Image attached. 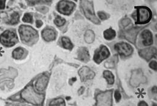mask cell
Segmentation results:
<instances>
[{
    "label": "cell",
    "instance_id": "cell-1",
    "mask_svg": "<svg viewBox=\"0 0 157 106\" xmlns=\"http://www.w3.org/2000/svg\"><path fill=\"white\" fill-rule=\"evenodd\" d=\"M21 95L25 101L36 106L41 105L44 100V95L35 92L32 86L26 87L22 91Z\"/></svg>",
    "mask_w": 157,
    "mask_h": 106
},
{
    "label": "cell",
    "instance_id": "cell-2",
    "mask_svg": "<svg viewBox=\"0 0 157 106\" xmlns=\"http://www.w3.org/2000/svg\"><path fill=\"white\" fill-rule=\"evenodd\" d=\"M80 5L85 16L91 21L96 24H100V21L95 15L93 2L90 1H80Z\"/></svg>",
    "mask_w": 157,
    "mask_h": 106
},
{
    "label": "cell",
    "instance_id": "cell-3",
    "mask_svg": "<svg viewBox=\"0 0 157 106\" xmlns=\"http://www.w3.org/2000/svg\"><path fill=\"white\" fill-rule=\"evenodd\" d=\"M19 33L21 40L26 42L31 41L37 35V31L35 29L27 25H21Z\"/></svg>",
    "mask_w": 157,
    "mask_h": 106
},
{
    "label": "cell",
    "instance_id": "cell-4",
    "mask_svg": "<svg viewBox=\"0 0 157 106\" xmlns=\"http://www.w3.org/2000/svg\"><path fill=\"white\" fill-rule=\"evenodd\" d=\"M113 92L112 90H108L106 92L98 93L96 97V106H112L113 105Z\"/></svg>",
    "mask_w": 157,
    "mask_h": 106
},
{
    "label": "cell",
    "instance_id": "cell-5",
    "mask_svg": "<svg viewBox=\"0 0 157 106\" xmlns=\"http://www.w3.org/2000/svg\"><path fill=\"white\" fill-rule=\"evenodd\" d=\"M18 41V38L13 31L7 30L0 36V42L6 46H12Z\"/></svg>",
    "mask_w": 157,
    "mask_h": 106
},
{
    "label": "cell",
    "instance_id": "cell-6",
    "mask_svg": "<svg viewBox=\"0 0 157 106\" xmlns=\"http://www.w3.org/2000/svg\"><path fill=\"white\" fill-rule=\"evenodd\" d=\"M152 13L151 10L146 7H139L137 10V24H144L151 21Z\"/></svg>",
    "mask_w": 157,
    "mask_h": 106
},
{
    "label": "cell",
    "instance_id": "cell-7",
    "mask_svg": "<svg viewBox=\"0 0 157 106\" xmlns=\"http://www.w3.org/2000/svg\"><path fill=\"white\" fill-rule=\"evenodd\" d=\"M146 78L141 70L137 69L132 71L130 80V83L132 87H137L139 85L146 83Z\"/></svg>",
    "mask_w": 157,
    "mask_h": 106
},
{
    "label": "cell",
    "instance_id": "cell-8",
    "mask_svg": "<svg viewBox=\"0 0 157 106\" xmlns=\"http://www.w3.org/2000/svg\"><path fill=\"white\" fill-rule=\"evenodd\" d=\"M75 7L74 2L68 1H61L58 4V10L62 14L70 15Z\"/></svg>",
    "mask_w": 157,
    "mask_h": 106
},
{
    "label": "cell",
    "instance_id": "cell-9",
    "mask_svg": "<svg viewBox=\"0 0 157 106\" xmlns=\"http://www.w3.org/2000/svg\"><path fill=\"white\" fill-rule=\"evenodd\" d=\"M109 55L110 53L108 48L105 46H101L99 49L96 50L94 56V60L97 64H100L108 58Z\"/></svg>",
    "mask_w": 157,
    "mask_h": 106
},
{
    "label": "cell",
    "instance_id": "cell-10",
    "mask_svg": "<svg viewBox=\"0 0 157 106\" xmlns=\"http://www.w3.org/2000/svg\"><path fill=\"white\" fill-rule=\"evenodd\" d=\"M115 49L120 56H129L133 52L132 46L127 43H118L115 45Z\"/></svg>",
    "mask_w": 157,
    "mask_h": 106
},
{
    "label": "cell",
    "instance_id": "cell-11",
    "mask_svg": "<svg viewBox=\"0 0 157 106\" xmlns=\"http://www.w3.org/2000/svg\"><path fill=\"white\" fill-rule=\"evenodd\" d=\"M78 75L80 77V79L82 82L93 79L95 76L94 72L86 66H84L79 70Z\"/></svg>",
    "mask_w": 157,
    "mask_h": 106
},
{
    "label": "cell",
    "instance_id": "cell-12",
    "mask_svg": "<svg viewBox=\"0 0 157 106\" xmlns=\"http://www.w3.org/2000/svg\"><path fill=\"white\" fill-rule=\"evenodd\" d=\"M156 53H157L156 49L154 47H152V48H147L141 49L139 51V55L143 59L147 60H149L155 56V55L156 54Z\"/></svg>",
    "mask_w": 157,
    "mask_h": 106
},
{
    "label": "cell",
    "instance_id": "cell-13",
    "mask_svg": "<svg viewBox=\"0 0 157 106\" xmlns=\"http://www.w3.org/2000/svg\"><path fill=\"white\" fill-rule=\"evenodd\" d=\"M48 82V77L46 75H43L41 77H40L39 79L37 80V81L35 83V88L36 90L39 92L44 91Z\"/></svg>",
    "mask_w": 157,
    "mask_h": 106
},
{
    "label": "cell",
    "instance_id": "cell-14",
    "mask_svg": "<svg viewBox=\"0 0 157 106\" xmlns=\"http://www.w3.org/2000/svg\"><path fill=\"white\" fill-rule=\"evenodd\" d=\"M42 36L45 41L50 42L56 39V34L55 30L50 28H45L42 31Z\"/></svg>",
    "mask_w": 157,
    "mask_h": 106
},
{
    "label": "cell",
    "instance_id": "cell-15",
    "mask_svg": "<svg viewBox=\"0 0 157 106\" xmlns=\"http://www.w3.org/2000/svg\"><path fill=\"white\" fill-rule=\"evenodd\" d=\"M78 59L83 62H88L90 59L88 49L85 47H82L78 51Z\"/></svg>",
    "mask_w": 157,
    "mask_h": 106
},
{
    "label": "cell",
    "instance_id": "cell-16",
    "mask_svg": "<svg viewBox=\"0 0 157 106\" xmlns=\"http://www.w3.org/2000/svg\"><path fill=\"white\" fill-rule=\"evenodd\" d=\"M141 38L143 40V45L145 46H149L152 44L153 39L152 33L148 30H145L141 33Z\"/></svg>",
    "mask_w": 157,
    "mask_h": 106
},
{
    "label": "cell",
    "instance_id": "cell-17",
    "mask_svg": "<svg viewBox=\"0 0 157 106\" xmlns=\"http://www.w3.org/2000/svg\"><path fill=\"white\" fill-rule=\"evenodd\" d=\"M103 35H104V38L106 40L110 41V40H113L115 38V37L116 36V33L115 30H114L113 29L109 28L104 31Z\"/></svg>",
    "mask_w": 157,
    "mask_h": 106
},
{
    "label": "cell",
    "instance_id": "cell-18",
    "mask_svg": "<svg viewBox=\"0 0 157 106\" xmlns=\"http://www.w3.org/2000/svg\"><path fill=\"white\" fill-rule=\"evenodd\" d=\"M103 77L109 85H113L114 83V76L113 73L109 71H105L103 72Z\"/></svg>",
    "mask_w": 157,
    "mask_h": 106
},
{
    "label": "cell",
    "instance_id": "cell-19",
    "mask_svg": "<svg viewBox=\"0 0 157 106\" xmlns=\"http://www.w3.org/2000/svg\"><path fill=\"white\" fill-rule=\"evenodd\" d=\"M95 38L94 33L92 30H87L85 35V40L86 42L88 43H91L93 42Z\"/></svg>",
    "mask_w": 157,
    "mask_h": 106
},
{
    "label": "cell",
    "instance_id": "cell-20",
    "mask_svg": "<svg viewBox=\"0 0 157 106\" xmlns=\"http://www.w3.org/2000/svg\"><path fill=\"white\" fill-rule=\"evenodd\" d=\"M118 62V57L117 56H113L112 58L109 59L107 60V62L105 64V66L108 68H114Z\"/></svg>",
    "mask_w": 157,
    "mask_h": 106
},
{
    "label": "cell",
    "instance_id": "cell-21",
    "mask_svg": "<svg viewBox=\"0 0 157 106\" xmlns=\"http://www.w3.org/2000/svg\"><path fill=\"white\" fill-rule=\"evenodd\" d=\"M62 42L63 46L65 49H68L71 50L73 47V43L70 41V40L67 37H63L62 38Z\"/></svg>",
    "mask_w": 157,
    "mask_h": 106
},
{
    "label": "cell",
    "instance_id": "cell-22",
    "mask_svg": "<svg viewBox=\"0 0 157 106\" xmlns=\"http://www.w3.org/2000/svg\"><path fill=\"white\" fill-rule=\"evenodd\" d=\"M24 53V51L22 48H17L13 52V57L15 59H21Z\"/></svg>",
    "mask_w": 157,
    "mask_h": 106
},
{
    "label": "cell",
    "instance_id": "cell-23",
    "mask_svg": "<svg viewBox=\"0 0 157 106\" xmlns=\"http://www.w3.org/2000/svg\"><path fill=\"white\" fill-rule=\"evenodd\" d=\"M50 106H65V103L62 98H57L51 101Z\"/></svg>",
    "mask_w": 157,
    "mask_h": 106
},
{
    "label": "cell",
    "instance_id": "cell-24",
    "mask_svg": "<svg viewBox=\"0 0 157 106\" xmlns=\"http://www.w3.org/2000/svg\"><path fill=\"white\" fill-rule=\"evenodd\" d=\"M20 15L17 12L13 13L11 16V19L10 20V24H16L19 22Z\"/></svg>",
    "mask_w": 157,
    "mask_h": 106
},
{
    "label": "cell",
    "instance_id": "cell-25",
    "mask_svg": "<svg viewBox=\"0 0 157 106\" xmlns=\"http://www.w3.org/2000/svg\"><path fill=\"white\" fill-rule=\"evenodd\" d=\"M55 24L58 26V27H61L65 23V20L60 16H57L55 20Z\"/></svg>",
    "mask_w": 157,
    "mask_h": 106
},
{
    "label": "cell",
    "instance_id": "cell-26",
    "mask_svg": "<svg viewBox=\"0 0 157 106\" xmlns=\"http://www.w3.org/2000/svg\"><path fill=\"white\" fill-rule=\"evenodd\" d=\"M22 21L27 23H32L33 22V17L30 13H25L22 18Z\"/></svg>",
    "mask_w": 157,
    "mask_h": 106
},
{
    "label": "cell",
    "instance_id": "cell-27",
    "mask_svg": "<svg viewBox=\"0 0 157 106\" xmlns=\"http://www.w3.org/2000/svg\"><path fill=\"white\" fill-rule=\"evenodd\" d=\"M98 17L101 20H105L107 19V15L104 12H98Z\"/></svg>",
    "mask_w": 157,
    "mask_h": 106
},
{
    "label": "cell",
    "instance_id": "cell-28",
    "mask_svg": "<svg viewBox=\"0 0 157 106\" xmlns=\"http://www.w3.org/2000/svg\"><path fill=\"white\" fill-rule=\"evenodd\" d=\"M121 94L120 93V92L118 90H116L115 92V98H116V100L117 102L120 101V100H121Z\"/></svg>",
    "mask_w": 157,
    "mask_h": 106
},
{
    "label": "cell",
    "instance_id": "cell-29",
    "mask_svg": "<svg viewBox=\"0 0 157 106\" xmlns=\"http://www.w3.org/2000/svg\"><path fill=\"white\" fill-rule=\"evenodd\" d=\"M149 66L151 69L157 71V62L156 61H152L150 64H149Z\"/></svg>",
    "mask_w": 157,
    "mask_h": 106
},
{
    "label": "cell",
    "instance_id": "cell-30",
    "mask_svg": "<svg viewBox=\"0 0 157 106\" xmlns=\"http://www.w3.org/2000/svg\"><path fill=\"white\" fill-rule=\"evenodd\" d=\"M131 22V20L129 19V18H126V19H124L122 21H121V24L123 26H127Z\"/></svg>",
    "mask_w": 157,
    "mask_h": 106
},
{
    "label": "cell",
    "instance_id": "cell-31",
    "mask_svg": "<svg viewBox=\"0 0 157 106\" xmlns=\"http://www.w3.org/2000/svg\"><path fill=\"white\" fill-rule=\"evenodd\" d=\"M5 4H6V1L4 0H0V9H3L5 7Z\"/></svg>",
    "mask_w": 157,
    "mask_h": 106
},
{
    "label": "cell",
    "instance_id": "cell-32",
    "mask_svg": "<svg viewBox=\"0 0 157 106\" xmlns=\"http://www.w3.org/2000/svg\"><path fill=\"white\" fill-rule=\"evenodd\" d=\"M36 27L38 28H40L42 25L43 22L41 21H40V20H38V21H36Z\"/></svg>",
    "mask_w": 157,
    "mask_h": 106
},
{
    "label": "cell",
    "instance_id": "cell-33",
    "mask_svg": "<svg viewBox=\"0 0 157 106\" xmlns=\"http://www.w3.org/2000/svg\"><path fill=\"white\" fill-rule=\"evenodd\" d=\"M138 106H148V105L147 104V103L144 101H141L138 104Z\"/></svg>",
    "mask_w": 157,
    "mask_h": 106
},
{
    "label": "cell",
    "instance_id": "cell-34",
    "mask_svg": "<svg viewBox=\"0 0 157 106\" xmlns=\"http://www.w3.org/2000/svg\"><path fill=\"white\" fill-rule=\"evenodd\" d=\"M154 106H157V104H155Z\"/></svg>",
    "mask_w": 157,
    "mask_h": 106
}]
</instances>
